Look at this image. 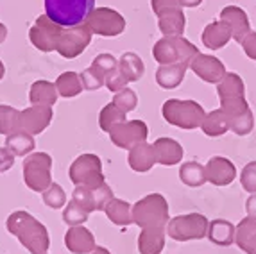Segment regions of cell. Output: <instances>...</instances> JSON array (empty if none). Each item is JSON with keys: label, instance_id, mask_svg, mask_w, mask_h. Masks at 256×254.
I'll use <instances>...</instances> for the list:
<instances>
[{"label": "cell", "instance_id": "1", "mask_svg": "<svg viewBox=\"0 0 256 254\" xmlns=\"http://www.w3.org/2000/svg\"><path fill=\"white\" fill-rule=\"evenodd\" d=\"M6 228L30 254H45L50 247L47 228L27 212H14L8 216Z\"/></svg>", "mask_w": 256, "mask_h": 254}, {"label": "cell", "instance_id": "2", "mask_svg": "<svg viewBox=\"0 0 256 254\" xmlns=\"http://www.w3.org/2000/svg\"><path fill=\"white\" fill-rule=\"evenodd\" d=\"M95 9V0H45V14L61 27L86 24Z\"/></svg>", "mask_w": 256, "mask_h": 254}, {"label": "cell", "instance_id": "3", "mask_svg": "<svg viewBox=\"0 0 256 254\" xmlns=\"http://www.w3.org/2000/svg\"><path fill=\"white\" fill-rule=\"evenodd\" d=\"M168 220V202L162 194H149L132 204V222L138 228L165 229Z\"/></svg>", "mask_w": 256, "mask_h": 254}, {"label": "cell", "instance_id": "4", "mask_svg": "<svg viewBox=\"0 0 256 254\" xmlns=\"http://www.w3.org/2000/svg\"><path fill=\"white\" fill-rule=\"evenodd\" d=\"M163 118L170 126H176L183 131H192L201 127L206 113L201 104L196 100H181V98H168L162 108Z\"/></svg>", "mask_w": 256, "mask_h": 254}, {"label": "cell", "instance_id": "5", "mask_svg": "<svg viewBox=\"0 0 256 254\" xmlns=\"http://www.w3.org/2000/svg\"><path fill=\"white\" fill-rule=\"evenodd\" d=\"M199 54L197 47L183 36H163L152 47L154 61L160 64L184 63L190 68V63Z\"/></svg>", "mask_w": 256, "mask_h": 254}, {"label": "cell", "instance_id": "6", "mask_svg": "<svg viewBox=\"0 0 256 254\" xmlns=\"http://www.w3.org/2000/svg\"><path fill=\"white\" fill-rule=\"evenodd\" d=\"M210 220L201 213H188V215L174 216L168 220L165 231L176 242L202 240L208 234Z\"/></svg>", "mask_w": 256, "mask_h": 254}, {"label": "cell", "instance_id": "7", "mask_svg": "<svg viewBox=\"0 0 256 254\" xmlns=\"http://www.w3.org/2000/svg\"><path fill=\"white\" fill-rule=\"evenodd\" d=\"M52 158L47 152H34L24 160V181L32 192L43 194L52 184Z\"/></svg>", "mask_w": 256, "mask_h": 254}, {"label": "cell", "instance_id": "8", "mask_svg": "<svg viewBox=\"0 0 256 254\" xmlns=\"http://www.w3.org/2000/svg\"><path fill=\"white\" fill-rule=\"evenodd\" d=\"M68 176L76 186L97 188L106 182L102 174V161L97 154H81L77 160H74Z\"/></svg>", "mask_w": 256, "mask_h": 254}, {"label": "cell", "instance_id": "9", "mask_svg": "<svg viewBox=\"0 0 256 254\" xmlns=\"http://www.w3.org/2000/svg\"><path fill=\"white\" fill-rule=\"evenodd\" d=\"M86 26L97 36L113 38L126 30V18L111 8H95L86 20Z\"/></svg>", "mask_w": 256, "mask_h": 254}, {"label": "cell", "instance_id": "10", "mask_svg": "<svg viewBox=\"0 0 256 254\" xmlns=\"http://www.w3.org/2000/svg\"><path fill=\"white\" fill-rule=\"evenodd\" d=\"M63 29L64 27H61L60 24H56L54 20H50L47 14H42V16L36 18L34 26L30 27L29 40L38 50L52 52L58 48V43H60Z\"/></svg>", "mask_w": 256, "mask_h": 254}, {"label": "cell", "instance_id": "11", "mask_svg": "<svg viewBox=\"0 0 256 254\" xmlns=\"http://www.w3.org/2000/svg\"><path fill=\"white\" fill-rule=\"evenodd\" d=\"M92 36H94V32L86 24H81V26L76 27H64L56 50L66 60H74V58L81 56L86 50V47L92 42Z\"/></svg>", "mask_w": 256, "mask_h": 254}, {"label": "cell", "instance_id": "12", "mask_svg": "<svg viewBox=\"0 0 256 254\" xmlns=\"http://www.w3.org/2000/svg\"><path fill=\"white\" fill-rule=\"evenodd\" d=\"M147 136H149V127L144 120H126L110 131L113 145L128 150L142 142H147Z\"/></svg>", "mask_w": 256, "mask_h": 254}, {"label": "cell", "instance_id": "13", "mask_svg": "<svg viewBox=\"0 0 256 254\" xmlns=\"http://www.w3.org/2000/svg\"><path fill=\"white\" fill-rule=\"evenodd\" d=\"M190 68L199 79L204 80V82H210V84H218L222 77L228 74L226 66L222 64V61L218 58L210 54H201V52L192 60Z\"/></svg>", "mask_w": 256, "mask_h": 254}, {"label": "cell", "instance_id": "14", "mask_svg": "<svg viewBox=\"0 0 256 254\" xmlns=\"http://www.w3.org/2000/svg\"><path fill=\"white\" fill-rule=\"evenodd\" d=\"M52 108L50 106H29L27 110L20 111V129L36 136L42 134L52 122Z\"/></svg>", "mask_w": 256, "mask_h": 254}, {"label": "cell", "instance_id": "15", "mask_svg": "<svg viewBox=\"0 0 256 254\" xmlns=\"http://www.w3.org/2000/svg\"><path fill=\"white\" fill-rule=\"evenodd\" d=\"M204 168L208 182H212L215 186H228L236 178V166L224 156L212 158L204 165Z\"/></svg>", "mask_w": 256, "mask_h": 254}, {"label": "cell", "instance_id": "16", "mask_svg": "<svg viewBox=\"0 0 256 254\" xmlns=\"http://www.w3.org/2000/svg\"><path fill=\"white\" fill-rule=\"evenodd\" d=\"M220 20H224L230 26L233 40L236 43H242V40L251 32V22H249L248 13L238 6H226L220 11Z\"/></svg>", "mask_w": 256, "mask_h": 254}, {"label": "cell", "instance_id": "17", "mask_svg": "<svg viewBox=\"0 0 256 254\" xmlns=\"http://www.w3.org/2000/svg\"><path fill=\"white\" fill-rule=\"evenodd\" d=\"M64 246L72 254H88L97 247L90 229L84 226H70L64 234Z\"/></svg>", "mask_w": 256, "mask_h": 254}, {"label": "cell", "instance_id": "18", "mask_svg": "<svg viewBox=\"0 0 256 254\" xmlns=\"http://www.w3.org/2000/svg\"><path fill=\"white\" fill-rule=\"evenodd\" d=\"M231 40H233V32H231L230 26L220 18L208 24L202 30V45L210 50H218L224 45H228Z\"/></svg>", "mask_w": 256, "mask_h": 254}, {"label": "cell", "instance_id": "19", "mask_svg": "<svg viewBox=\"0 0 256 254\" xmlns=\"http://www.w3.org/2000/svg\"><path fill=\"white\" fill-rule=\"evenodd\" d=\"M154 154H156V161L160 165L165 166H174L181 163L184 156L183 145L180 142H176L174 138H158L152 144Z\"/></svg>", "mask_w": 256, "mask_h": 254}, {"label": "cell", "instance_id": "20", "mask_svg": "<svg viewBox=\"0 0 256 254\" xmlns=\"http://www.w3.org/2000/svg\"><path fill=\"white\" fill-rule=\"evenodd\" d=\"M128 163L134 172H138V174H146V172H149V170L154 166V163H158V161H156V154H154L152 144L142 142V144L129 148Z\"/></svg>", "mask_w": 256, "mask_h": 254}, {"label": "cell", "instance_id": "21", "mask_svg": "<svg viewBox=\"0 0 256 254\" xmlns=\"http://www.w3.org/2000/svg\"><path fill=\"white\" fill-rule=\"evenodd\" d=\"M186 70L188 64L184 63L160 64V68L156 70V82L163 90H174L183 82Z\"/></svg>", "mask_w": 256, "mask_h": 254}, {"label": "cell", "instance_id": "22", "mask_svg": "<svg viewBox=\"0 0 256 254\" xmlns=\"http://www.w3.org/2000/svg\"><path fill=\"white\" fill-rule=\"evenodd\" d=\"M235 234H236V228L231 224L230 220L215 218V220L210 222L206 238H208L212 244H215V246L228 247L235 244Z\"/></svg>", "mask_w": 256, "mask_h": 254}, {"label": "cell", "instance_id": "23", "mask_svg": "<svg viewBox=\"0 0 256 254\" xmlns=\"http://www.w3.org/2000/svg\"><path fill=\"white\" fill-rule=\"evenodd\" d=\"M166 231L162 228L142 229L138 236V250L140 254H162L165 247Z\"/></svg>", "mask_w": 256, "mask_h": 254}, {"label": "cell", "instance_id": "24", "mask_svg": "<svg viewBox=\"0 0 256 254\" xmlns=\"http://www.w3.org/2000/svg\"><path fill=\"white\" fill-rule=\"evenodd\" d=\"M235 244L246 254H256V218L246 216L236 226Z\"/></svg>", "mask_w": 256, "mask_h": 254}, {"label": "cell", "instance_id": "25", "mask_svg": "<svg viewBox=\"0 0 256 254\" xmlns=\"http://www.w3.org/2000/svg\"><path fill=\"white\" fill-rule=\"evenodd\" d=\"M58 88H56V82L50 80H36L30 86L29 92V100L30 104H36V106H54L58 102Z\"/></svg>", "mask_w": 256, "mask_h": 254}, {"label": "cell", "instance_id": "26", "mask_svg": "<svg viewBox=\"0 0 256 254\" xmlns=\"http://www.w3.org/2000/svg\"><path fill=\"white\" fill-rule=\"evenodd\" d=\"M201 129L206 136H212V138L226 134L230 131V116H228L226 111L222 110V108L210 111V113H206L204 120H202Z\"/></svg>", "mask_w": 256, "mask_h": 254}, {"label": "cell", "instance_id": "27", "mask_svg": "<svg viewBox=\"0 0 256 254\" xmlns=\"http://www.w3.org/2000/svg\"><path fill=\"white\" fill-rule=\"evenodd\" d=\"M158 27L163 36H183L184 27H186V16L183 13V8L158 16Z\"/></svg>", "mask_w": 256, "mask_h": 254}, {"label": "cell", "instance_id": "28", "mask_svg": "<svg viewBox=\"0 0 256 254\" xmlns=\"http://www.w3.org/2000/svg\"><path fill=\"white\" fill-rule=\"evenodd\" d=\"M104 213H106V216L113 224L120 226V228L134 224V222H132V206L129 202H126V200L116 199V197H113V199L108 202Z\"/></svg>", "mask_w": 256, "mask_h": 254}, {"label": "cell", "instance_id": "29", "mask_svg": "<svg viewBox=\"0 0 256 254\" xmlns=\"http://www.w3.org/2000/svg\"><path fill=\"white\" fill-rule=\"evenodd\" d=\"M118 68L120 72L128 77L129 82H136L144 77V72H146V64L142 61V58L134 52H124L120 56L118 60Z\"/></svg>", "mask_w": 256, "mask_h": 254}, {"label": "cell", "instance_id": "30", "mask_svg": "<svg viewBox=\"0 0 256 254\" xmlns=\"http://www.w3.org/2000/svg\"><path fill=\"white\" fill-rule=\"evenodd\" d=\"M218 98H235V97H246V84L238 74L228 72L222 77V80L217 84Z\"/></svg>", "mask_w": 256, "mask_h": 254}, {"label": "cell", "instance_id": "31", "mask_svg": "<svg viewBox=\"0 0 256 254\" xmlns=\"http://www.w3.org/2000/svg\"><path fill=\"white\" fill-rule=\"evenodd\" d=\"M180 179L183 184H186L190 188H199L208 181L206 179V168L197 161H186V163L181 165Z\"/></svg>", "mask_w": 256, "mask_h": 254}, {"label": "cell", "instance_id": "32", "mask_svg": "<svg viewBox=\"0 0 256 254\" xmlns=\"http://www.w3.org/2000/svg\"><path fill=\"white\" fill-rule=\"evenodd\" d=\"M56 88H58V94L64 98H72L77 97L81 94L82 90V82H81V76L76 72H63L58 79H56Z\"/></svg>", "mask_w": 256, "mask_h": 254}, {"label": "cell", "instance_id": "33", "mask_svg": "<svg viewBox=\"0 0 256 254\" xmlns=\"http://www.w3.org/2000/svg\"><path fill=\"white\" fill-rule=\"evenodd\" d=\"M6 147L14 154V156H27L34 150V136L26 131H18L9 134L6 138Z\"/></svg>", "mask_w": 256, "mask_h": 254}, {"label": "cell", "instance_id": "34", "mask_svg": "<svg viewBox=\"0 0 256 254\" xmlns=\"http://www.w3.org/2000/svg\"><path fill=\"white\" fill-rule=\"evenodd\" d=\"M126 111L120 110L116 104H108V106L102 108V111H100V114H98V126H100V129L102 131H106L108 134H110V131L113 129L115 126H118V124L126 122Z\"/></svg>", "mask_w": 256, "mask_h": 254}, {"label": "cell", "instance_id": "35", "mask_svg": "<svg viewBox=\"0 0 256 254\" xmlns=\"http://www.w3.org/2000/svg\"><path fill=\"white\" fill-rule=\"evenodd\" d=\"M20 129V111L11 106L0 104V134H13Z\"/></svg>", "mask_w": 256, "mask_h": 254}, {"label": "cell", "instance_id": "36", "mask_svg": "<svg viewBox=\"0 0 256 254\" xmlns=\"http://www.w3.org/2000/svg\"><path fill=\"white\" fill-rule=\"evenodd\" d=\"M254 127V114L252 110L246 111V113L238 114L230 118V131H233L236 136H248Z\"/></svg>", "mask_w": 256, "mask_h": 254}, {"label": "cell", "instance_id": "37", "mask_svg": "<svg viewBox=\"0 0 256 254\" xmlns=\"http://www.w3.org/2000/svg\"><path fill=\"white\" fill-rule=\"evenodd\" d=\"M88 215H90V213L86 212L84 208L79 206L76 200H70L68 206L64 208V212H63V222L68 226H82L88 220Z\"/></svg>", "mask_w": 256, "mask_h": 254}, {"label": "cell", "instance_id": "38", "mask_svg": "<svg viewBox=\"0 0 256 254\" xmlns=\"http://www.w3.org/2000/svg\"><path fill=\"white\" fill-rule=\"evenodd\" d=\"M43 202L52 210H60L66 204V194L58 182H52L50 186L43 192Z\"/></svg>", "mask_w": 256, "mask_h": 254}, {"label": "cell", "instance_id": "39", "mask_svg": "<svg viewBox=\"0 0 256 254\" xmlns=\"http://www.w3.org/2000/svg\"><path fill=\"white\" fill-rule=\"evenodd\" d=\"M79 76H81L82 88L88 90V92H94V90L102 88V86L106 84V77H104L100 72H97V70H95L94 66L82 70V72L79 74Z\"/></svg>", "mask_w": 256, "mask_h": 254}, {"label": "cell", "instance_id": "40", "mask_svg": "<svg viewBox=\"0 0 256 254\" xmlns=\"http://www.w3.org/2000/svg\"><path fill=\"white\" fill-rule=\"evenodd\" d=\"M72 200H76L79 206H82L88 213L97 212V206H95V197H94V188H86V186H77L72 194Z\"/></svg>", "mask_w": 256, "mask_h": 254}, {"label": "cell", "instance_id": "41", "mask_svg": "<svg viewBox=\"0 0 256 254\" xmlns=\"http://www.w3.org/2000/svg\"><path fill=\"white\" fill-rule=\"evenodd\" d=\"M113 104H116V106H118L122 111H126V113H129V111L136 110L138 97L132 90L124 88V90H120V92H116L115 94V97H113Z\"/></svg>", "mask_w": 256, "mask_h": 254}, {"label": "cell", "instance_id": "42", "mask_svg": "<svg viewBox=\"0 0 256 254\" xmlns=\"http://www.w3.org/2000/svg\"><path fill=\"white\" fill-rule=\"evenodd\" d=\"M220 108L226 111V114L230 116V118L238 116V114H242V113H246V111L251 110L249 104H248V100H246V97L224 98V100H220Z\"/></svg>", "mask_w": 256, "mask_h": 254}, {"label": "cell", "instance_id": "43", "mask_svg": "<svg viewBox=\"0 0 256 254\" xmlns=\"http://www.w3.org/2000/svg\"><path fill=\"white\" fill-rule=\"evenodd\" d=\"M92 66H94L97 72H100L104 77H106L108 74H111L113 70H116V68H118V60H116L115 56H111V54H98L97 58L94 60V63H92Z\"/></svg>", "mask_w": 256, "mask_h": 254}, {"label": "cell", "instance_id": "44", "mask_svg": "<svg viewBox=\"0 0 256 254\" xmlns=\"http://www.w3.org/2000/svg\"><path fill=\"white\" fill-rule=\"evenodd\" d=\"M240 184L249 194H256V161H251L240 172Z\"/></svg>", "mask_w": 256, "mask_h": 254}, {"label": "cell", "instance_id": "45", "mask_svg": "<svg viewBox=\"0 0 256 254\" xmlns=\"http://www.w3.org/2000/svg\"><path fill=\"white\" fill-rule=\"evenodd\" d=\"M128 82H129L128 77L120 72V68H116V70H113V72L106 76V84L104 86L110 90L111 94H116V92H120V90L128 88Z\"/></svg>", "mask_w": 256, "mask_h": 254}, {"label": "cell", "instance_id": "46", "mask_svg": "<svg viewBox=\"0 0 256 254\" xmlns=\"http://www.w3.org/2000/svg\"><path fill=\"white\" fill-rule=\"evenodd\" d=\"M94 197H95V206H97V212H104L111 199H113V192L108 186L106 182H102L100 186L94 188Z\"/></svg>", "mask_w": 256, "mask_h": 254}, {"label": "cell", "instance_id": "47", "mask_svg": "<svg viewBox=\"0 0 256 254\" xmlns=\"http://www.w3.org/2000/svg\"><path fill=\"white\" fill-rule=\"evenodd\" d=\"M150 6H152V11L156 16H162L168 11L183 8L180 0H150Z\"/></svg>", "mask_w": 256, "mask_h": 254}, {"label": "cell", "instance_id": "48", "mask_svg": "<svg viewBox=\"0 0 256 254\" xmlns=\"http://www.w3.org/2000/svg\"><path fill=\"white\" fill-rule=\"evenodd\" d=\"M240 45H242L244 52H246V56H248L249 60L256 61V32L254 30H251V32L242 40Z\"/></svg>", "mask_w": 256, "mask_h": 254}, {"label": "cell", "instance_id": "49", "mask_svg": "<svg viewBox=\"0 0 256 254\" xmlns=\"http://www.w3.org/2000/svg\"><path fill=\"white\" fill-rule=\"evenodd\" d=\"M14 165V154L8 147H0V174L11 170Z\"/></svg>", "mask_w": 256, "mask_h": 254}, {"label": "cell", "instance_id": "50", "mask_svg": "<svg viewBox=\"0 0 256 254\" xmlns=\"http://www.w3.org/2000/svg\"><path fill=\"white\" fill-rule=\"evenodd\" d=\"M246 212H248V216L256 218V194H251V197L246 200Z\"/></svg>", "mask_w": 256, "mask_h": 254}, {"label": "cell", "instance_id": "51", "mask_svg": "<svg viewBox=\"0 0 256 254\" xmlns=\"http://www.w3.org/2000/svg\"><path fill=\"white\" fill-rule=\"evenodd\" d=\"M183 8H197L202 4V0H180Z\"/></svg>", "mask_w": 256, "mask_h": 254}, {"label": "cell", "instance_id": "52", "mask_svg": "<svg viewBox=\"0 0 256 254\" xmlns=\"http://www.w3.org/2000/svg\"><path fill=\"white\" fill-rule=\"evenodd\" d=\"M88 254H111L110 250L106 249V247H95L92 252H88Z\"/></svg>", "mask_w": 256, "mask_h": 254}, {"label": "cell", "instance_id": "53", "mask_svg": "<svg viewBox=\"0 0 256 254\" xmlns=\"http://www.w3.org/2000/svg\"><path fill=\"white\" fill-rule=\"evenodd\" d=\"M6 36H8V29H6L4 24H0V43H4Z\"/></svg>", "mask_w": 256, "mask_h": 254}, {"label": "cell", "instance_id": "54", "mask_svg": "<svg viewBox=\"0 0 256 254\" xmlns=\"http://www.w3.org/2000/svg\"><path fill=\"white\" fill-rule=\"evenodd\" d=\"M4 74H6L4 63H2V61H0V80H2V77H4Z\"/></svg>", "mask_w": 256, "mask_h": 254}, {"label": "cell", "instance_id": "55", "mask_svg": "<svg viewBox=\"0 0 256 254\" xmlns=\"http://www.w3.org/2000/svg\"><path fill=\"white\" fill-rule=\"evenodd\" d=\"M45 254H47V252H45Z\"/></svg>", "mask_w": 256, "mask_h": 254}]
</instances>
